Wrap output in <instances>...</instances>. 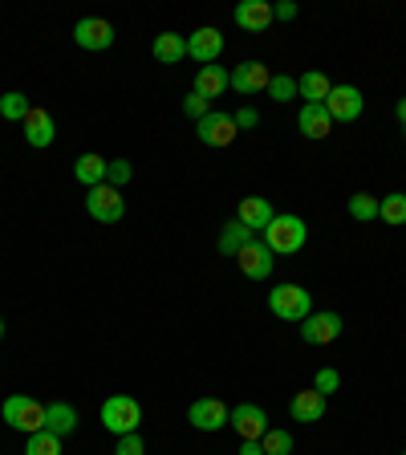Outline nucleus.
I'll list each match as a JSON object with an SVG mask.
<instances>
[{"label":"nucleus","instance_id":"5701e85b","mask_svg":"<svg viewBox=\"0 0 406 455\" xmlns=\"http://www.w3.org/2000/svg\"><path fill=\"white\" fill-rule=\"evenodd\" d=\"M74 427H77V411L69 407V403H49L45 431H53V435H74Z\"/></svg>","mask_w":406,"mask_h":455},{"label":"nucleus","instance_id":"f3484780","mask_svg":"<svg viewBox=\"0 0 406 455\" xmlns=\"http://www.w3.org/2000/svg\"><path fill=\"white\" fill-rule=\"evenodd\" d=\"M273 216H276V212H273V204H268L265 196L240 199V216H236V220H240V224H248L252 232H265V228L273 224Z\"/></svg>","mask_w":406,"mask_h":455},{"label":"nucleus","instance_id":"e433bc0d","mask_svg":"<svg viewBox=\"0 0 406 455\" xmlns=\"http://www.w3.org/2000/svg\"><path fill=\"white\" fill-rule=\"evenodd\" d=\"M273 17L276 20H293L297 17V4H293V0H281V4H273Z\"/></svg>","mask_w":406,"mask_h":455},{"label":"nucleus","instance_id":"4c0bfd02","mask_svg":"<svg viewBox=\"0 0 406 455\" xmlns=\"http://www.w3.org/2000/svg\"><path fill=\"white\" fill-rule=\"evenodd\" d=\"M240 455H265V447H260V443H244V447H240Z\"/></svg>","mask_w":406,"mask_h":455},{"label":"nucleus","instance_id":"ddd939ff","mask_svg":"<svg viewBox=\"0 0 406 455\" xmlns=\"http://www.w3.org/2000/svg\"><path fill=\"white\" fill-rule=\"evenodd\" d=\"M341 338V317L338 313H309L301 322V341L309 346H330V341Z\"/></svg>","mask_w":406,"mask_h":455},{"label":"nucleus","instance_id":"2f4dec72","mask_svg":"<svg viewBox=\"0 0 406 455\" xmlns=\"http://www.w3.org/2000/svg\"><path fill=\"white\" fill-rule=\"evenodd\" d=\"M131 175H134V171H131V163H126V159H110V163H106V183H110V188L123 191V183H131Z\"/></svg>","mask_w":406,"mask_h":455},{"label":"nucleus","instance_id":"1a4fd4ad","mask_svg":"<svg viewBox=\"0 0 406 455\" xmlns=\"http://www.w3.org/2000/svg\"><path fill=\"white\" fill-rule=\"evenodd\" d=\"M195 134L203 147H227V142H236L240 131H236V118H232V114L211 110L203 123H195Z\"/></svg>","mask_w":406,"mask_h":455},{"label":"nucleus","instance_id":"f704fd0d","mask_svg":"<svg viewBox=\"0 0 406 455\" xmlns=\"http://www.w3.org/2000/svg\"><path fill=\"white\" fill-rule=\"evenodd\" d=\"M114 455H147V443H142L139 431H131V435H118V447H114Z\"/></svg>","mask_w":406,"mask_h":455},{"label":"nucleus","instance_id":"c756f323","mask_svg":"<svg viewBox=\"0 0 406 455\" xmlns=\"http://www.w3.org/2000/svg\"><path fill=\"white\" fill-rule=\"evenodd\" d=\"M268 98H273V102H293L297 98V77L273 74V82H268Z\"/></svg>","mask_w":406,"mask_h":455},{"label":"nucleus","instance_id":"473e14b6","mask_svg":"<svg viewBox=\"0 0 406 455\" xmlns=\"http://www.w3.org/2000/svg\"><path fill=\"white\" fill-rule=\"evenodd\" d=\"M338 387H341V374H338V370H330V366H325V370H317V379H313V390H317V395H325V398H330Z\"/></svg>","mask_w":406,"mask_h":455},{"label":"nucleus","instance_id":"6ab92c4d","mask_svg":"<svg viewBox=\"0 0 406 455\" xmlns=\"http://www.w3.org/2000/svg\"><path fill=\"white\" fill-rule=\"evenodd\" d=\"M297 131L305 139H325L333 131V118L325 114V106H301V118H297Z\"/></svg>","mask_w":406,"mask_h":455},{"label":"nucleus","instance_id":"58836bf2","mask_svg":"<svg viewBox=\"0 0 406 455\" xmlns=\"http://www.w3.org/2000/svg\"><path fill=\"white\" fill-rule=\"evenodd\" d=\"M398 123L406 126V98H402V102H398Z\"/></svg>","mask_w":406,"mask_h":455},{"label":"nucleus","instance_id":"7c9ffc66","mask_svg":"<svg viewBox=\"0 0 406 455\" xmlns=\"http://www.w3.org/2000/svg\"><path fill=\"white\" fill-rule=\"evenodd\" d=\"M260 447H265V455H293V435L289 431H265Z\"/></svg>","mask_w":406,"mask_h":455},{"label":"nucleus","instance_id":"0eeeda50","mask_svg":"<svg viewBox=\"0 0 406 455\" xmlns=\"http://www.w3.org/2000/svg\"><path fill=\"white\" fill-rule=\"evenodd\" d=\"M219 53H224V33H219V28L203 25V28H195V33L187 37V57H191V61H199V69L216 66Z\"/></svg>","mask_w":406,"mask_h":455},{"label":"nucleus","instance_id":"7ed1b4c3","mask_svg":"<svg viewBox=\"0 0 406 455\" xmlns=\"http://www.w3.org/2000/svg\"><path fill=\"white\" fill-rule=\"evenodd\" d=\"M139 423H142L139 398L110 395L102 403V427H106V431H114V435H131V431H139Z\"/></svg>","mask_w":406,"mask_h":455},{"label":"nucleus","instance_id":"4468645a","mask_svg":"<svg viewBox=\"0 0 406 455\" xmlns=\"http://www.w3.org/2000/svg\"><path fill=\"white\" fill-rule=\"evenodd\" d=\"M268 82H273V74H268L265 61H244V66H236L227 74V85L236 94H260V90H268Z\"/></svg>","mask_w":406,"mask_h":455},{"label":"nucleus","instance_id":"dca6fc26","mask_svg":"<svg viewBox=\"0 0 406 455\" xmlns=\"http://www.w3.org/2000/svg\"><path fill=\"white\" fill-rule=\"evenodd\" d=\"M273 4L268 0H244V4H236V25L248 28V33H265L268 25H273Z\"/></svg>","mask_w":406,"mask_h":455},{"label":"nucleus","instance_id":"f257e3e1","mask_svg":"<svg viewBox=\"0 0 406 455\" xmlns=\"http://www.w3.org/2000/svg\"><path fill=\"white\" fill-rule=\"evenodd\" d=\"M268 244V252L273 256H293L305 248V240H309V228H305L301 216H273V224L260 232Z\"/></svg>","mask_w":406,"mask_h":455},{"label":"nucleus","instance_id":"f03ea898","mask_svg":"<svg viewBox=\"0 0 406 455\" xmlns=\"http://www.w3.org/2000/svg\"><path fill=\"white\" fill-rule=\"evenodd\" d=\"M268 309H273L281 322L301 325L313 313V297H309V289H301V284H276L273 293H268Z\"/></svg>","mask_w":406,"mask_h":455},{"label":"nucleus","instance_id":"a878e982","mask_svg":"<svg viewBox=\"0 0 406 455\" xmlns=\"http://www.w3.org/2000/svg\"><path fill=\"white\" fill-rule=\"evenodd\" d=\"M28 110H33V102H28L25 94H17V90L0 94V118H9V123H25Z\"/></svg>","mask_w":406,"mask_h":455},{"label":"nucleus","instance_id":"6e6552de","mask_svg":"<svg viewBox=\"0 0 406 455\" xmlns=\"http://www.w3.org/2000/svg\"><path fill=\"white\" fill-rule=\"evenodd\" d=\"M273 252H268L265 240H252L248 248H240L236 252V268L248 276V281H268V273H273Z\"/></svg>","mask_w":406,"mask_h":455},{"label":"nucleus","instance_id":"393cba45","mask_svg":"<svg viewBox=\"0 0 406 455\" xmlns=\"http://www.w3.org/2000/svg\"><path fill=\"white\" fill-rule=\"evenodd\" d=\"M74 180L85 183V188H98V183H106V159L102 155H82V159L74 163Z\"/></svg>","mask_w":406,"mask_h":455},{"label":"nucleus","instance_id":"a19ab883","mask_svg":"<svg viewBox=\"0 0 406 455\" xmlns=\"http://www.w3.org/2000/svg\"><path fill=\"white\" fill-rule=\"evenodd\" d=\"M402 455H406V451H402Z\"/></svg>","mask_w":406,"mask_h":455},{"label":"nucleus","instance_id":"20e7f679","mask_svg":"<svg viewBox=\"0 0 406 455\" xmlns=\"http://www.w3.org/2000/svg\"><path fill=\"white\" fill-rule=\"evenodd\" d=\"M0 415H4L9 427L28 431V435H33V431H45V407L28 395H9L4 398V407H0Z\"/></svg>","mask_w":406,"mask_h":455},{"label":"nucleus","instance_id":"b1692460","mask_svg":"<svg viewBox=\"0 0 406 455\" xmlns=\"http://www.w3.org/2000/svg\"><path fill=\"white\" fill-rule=\"evenodd\" d=\"M227 90V69L224 66H203L195 74V94H203L211 102V98H219Z\"/></svg>","mask_w":406,"mask_h":455},{"label":"nucleus","instance_id":"2eb2a0df","mask_svg":"<svg viewBox=\"0 0 406 455\" xmlns=\"http://www.w3.org/2000/svg\"><path fill=\"white\" fill-rule=\"evenodd\" d=\"M57 139V126H53V114L41 110V106H33L25 118V142L28 147H37V151H45V147H53Z\"/></svg>","mask_w":406,"mask_h":455},{"label":"nucleus","instance_id":"aec40b11","mask_svg":"<svg viewBox=\"0 0 406 455\" xmlns=\"http://www.w3.org/2000/svg\"><path fill=\"white\" fill-rule=\"evenodd\" d=\"M151 53H155V61H159V66H175V61H183V57H187V41H183L179 33H159V37H155V45H151Z\"/></svg>","mask_w":406,"mask_h":455},{"label":"nucleus","instance_id":"72a5a7b5","mask_svg":"<svg viewBox=\"0 0 406 455\" xmlns=\"http://www.w3.org/2000/svg\"><path fill=\"white\" fill-rule=\"evenodd\" d=\"M183 114H187V118H195V123H203V118H208V98L203 94H195V90H191L187 98H183Z\"/></svg>","mask_w":406,"mask_h":455},{"label":"nucleus","instance_id":"c9c22d12","mask_svg":"<svg viewBox=\"0 0 406 455\" xmlns=\"http://www.w3.org/2000/svg\"><path fill=\"white\" fill-rule=\"evenodd\" d=\"M260 123V114L252 110V106H244V110H236V131H248V126Z\"/></svg>","mask_w":406,"mask_h":455},{"label":"nucleus","instance_id":"f8f14e48","mask_svg":"<svg viewBox=\"0 0 406 455\" xmlns=\"http://www.w3.org/2000/svg\"><path fill=\"white\" fill-rule=\"evenodd\" d=\"M227 419H232V411H227L219 398H195L187 411V423L195 427V431H219V427H227Z\"/></svg>","mask_w":406,"mask_h":455},{"label":"nucleus","instance_id":"423d86ee","mask_svg":"<svg viewBox=\"0 0 406 455\" xmlns=\"http://www.w3.org/2000/svg\"><path fill=\"white\" fill-rule=\"evenodd\" d=\"M362 110H366V98H362L358 85H333L330 98H325V114L333 123H358Z\"/></svg>","mask_w":406,"mask_h":455},{"label":"nucleus","instance_id":"9b49d317","mask_svg":"<svg viewBox=\"0 0 406 455\" xmlns=\"http://www.w3.org/2000/svg\"><path fill=\"white\" fill-rule=\"evenodd\" d=\"M74 41L82 49H90V53H98V49H110L114 45V25L102 17H82L74 25Z\"/></svg>","mask_w":406,"mask_h":455},{"label":"nucleus","instance_id":"9d476101","mask_svg":"<svg viewBox=\"0 0 406 455\" xmlns=\"http://www.w3.org/2000/svg\"><path fill=\"white\" fill-rule=\"evenodd\" d=\"M227 423L236 427V435L244 439V443H260L265 439V431H268V415L256 403H240L236 411H232V419Z\"/></svg>","mask_w":406,"mask_h":455},{"label":"nucleus","instance_id":"39448f33","mask_svg":"<svg viewBox=\"0 0 406 455\" xmlns=\"http://www.w3.org/2000/svg\"><path fill=\"white\" fill-rule=\"evenodd\" d=\"M85 212H90L98 224H118V220L126 216V199L118 188L98 183V188H90V196H85Z\"/></svg>","mask_w":406,"mask_h":455},{"label":"nucleus","instance_id":"4be33fe9","mask_svg":"<svg viewBox=\"0 0 406 455\" xmlns=\"http://www.w3.org/2000/svg\"><path fill=\"white\" fill-rule=\"evenodd\" d=\"M256 240V232L248 224H240V220H232V224H224V232H219V252L224 256H236L240 248H248Z\"/></svg>","mask_w":406,"mask_h":455},{"label":"nucleus","instance_id":"bb28decb","mask_svg":"<svg viewBox=\"0 0 406 455\" xmlns=\"http://www.w3.org/2000/svg\"><path fill=\"white\" fill-rule=\"evenodd\" d=\"M378 208H382L378 196H366V191L350 196V216L358 220V224H370V220H378Z\"/></svg>","mask_w":406,"mask_h":455},{"label":"nucleus","instance_id":"ea45409f","mask_svg":"<svg viewBox=\"0 0 406 455\" xmlns=\"http://www.w3.org/2000/svg\"><path fill=\"white\" fill-rule=\"evenodd\" d=\"M0 341H4V322H0Z\"/></svg>","mask_w":406,"mask_h":455},{"label":"nucleus","instance_id":"c85d7f7f","mask_svg":"<svg viewBox=\"0 0 406 455\" xmlns=\"http://www.w3.org/2000/svg\"><path fill=\"white\" fill-rule=\"evenodd\" d=\"M378 220H386L390 228H402V224H406V196H402V191H394V196L382 199Z\"/></svg>","mask_w":406,"mask_h":455},{"label":"nucleus","instance_id":"cd10ccee","mask_svg":"<svg viewBox=\"0 0 406 455\" xmlns=\"http://www.w3.org/2000/svg\"><path fill=\"white\" fill-rule=\"evenodd\" d=\"M25 455H61V435H53V431H33L25 443Z\"/></svg>","mask_w":406,"mask_h":455},{"label":"nucleus","instance_id":"a211bd4d","mask_svg":"<svg viewBox=\"0 0 406 455\" xmlns=\"http://www.w3.org/2000/svg\"><path fill=\"white\" fill-rule=\"evenodd\" d=\"M289 415H293V423H317V419L325 415V395H317V390H297L293 403H289Z\"/></svg>","mask_w":406,"mask_h":455},{"label":"nucleus","instance_id":"412c9836","mask_svg":"<svg viewBox=\"0 0 406 455\" xmlns=\"http://www.w3.org/2000/svg\"><path fill=\"white\" fill-rule=\"evenodd\" d=\"M330 77L317 74V69H309V74H301V82H297V94L305 98V106H325V98H330Z\"/></svg>","mask_w":406,"mask_h":455}]
</instances>
